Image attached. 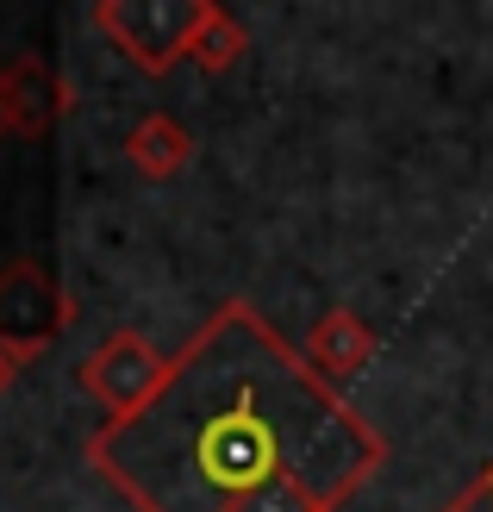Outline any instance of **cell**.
Wrapping results in <instances>:
<instances>
[{"instance_id": "6da1fadb", "label": "cell", "mask_w": 493, "mask_h": 512, "mask_svg": "<svg viewBox=\"0 0 493 512\" xmlns=\"http://www.w3.org/2000/svg\"><path fill=\"white\" fill-rule=\"evenodd\" d=\"M100 463L144 512H325L375 438L250 313H225L100 438Z\"/></svg>"}, {"instance_id": "7a4b0ae2", "label": "cell", "mask_w": 493, "mask_h": 512, "mask_svg": "<svg viewBox=\"0 0 493 512\" xmlns=\"http://www.w3.org/2000/svg\"><path fill=\"white\" fill-rule=\"evenodd\" d=\"M481 512H493V488H487V494H481Z\"/></svg>"}]
</instances>
